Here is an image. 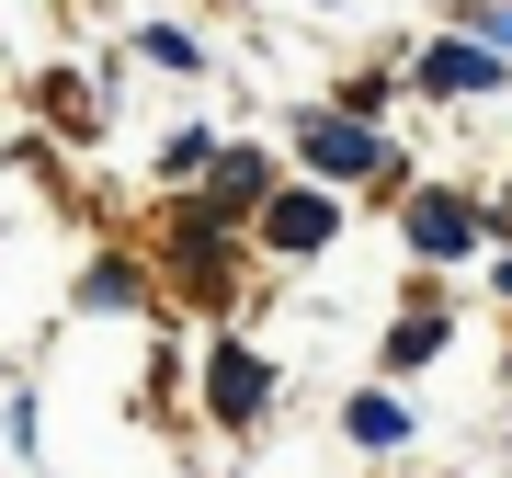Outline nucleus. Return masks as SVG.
I'll list each match as a JSON object with an SVG mask.
<instances>
[{
  "label": "nucleus",
  "instance_id": "7ed1b4c3",
  "mask_svg": "<svg viewBox=\"0 0 512 478\" xmlns=\"http://www.w3.org/2000/svg\"><path fill=\"white\" fill-rule=\"evenodd\" d=\"M330 228H342V205H330V183H308V194H274V205H262V251H285V262L330 251Z\"/></svg>",
  "mask_w": 512,
  "mask_h": 478
},
{
  "label": "nucleus",
  "instance_id": "39448f33",
  "mask_svg": "<svg viewBox=\"0 0 512 478\" xmlns=\"http://www.w3.org/2000/svg\"><path fill=\"white\" fill-rule=\"evenodd\" d=\"M512 46H421V92H501Z\"/></svg>",
  "mask_w": 512,
  "mask_h": 478
},
{
  "label": "nucleus",
  "instance_id": "6e6552de",
  "mask_svg": "<svg viewBox=\"0 0 512 478\" xmlns=\"http://www.w3.org/2000/svg\"><path fill=\"white\" fill-rule=\"evenodd\" d=\"M433 353H444V319H433V308L387 331V365H399V376H410V365H433Z\"/></svg>",
  "mask_w": 512,
  "mask_h": 478
},
{
  "label": "nucleus",
  "instance_id": "9b49d317",
  "mask_svg": "<svg viewBox=\"0 0 512 478\" xmlns=\"http://www.w3.org/2000/svg\"><path fill=\"white\" fill-rule=\"evenodd\" d=\"M501 296H512V262H501Z\"/></svg>",
  "mask_w": 512,
  "mask_h": 478
},
{
  "label": "nucleus",
  "instance_id": "423d86ee",
  "mask_svg": "<svg viewBox=\"0 0 512 478\" xmlns=\"http://www.w3.org/2000/svg\"><path fill=\"white\" fill-rule=\"evenodd\" d=\"M205 205H217V217H262V160L251 148H217V194Z\"/></svg>",
  "mask_w": 512,
  "mask_h": 478
},
{
  "label": "nucleus",
  "instance_id": "f03ea898",
  "mask_svg": "<svg viewBox=\"0 0 512 478\" xmlns=\"http://www.w3.org/2000/svg\"><path fill=\"white\" fill-rule=\"evenodd\" d=\"M205 410H217L228 433H251L262 410H274V365H262V353H239V342H228L217 365H205Z\"/></svg>",
  "mask_w": 512,
  "mask_h": 478
},
{
  "label": "nucleus",
  "instance_id": "20e7f679",
  "mask_svg": "<svg viewBox=\"0 0 512 478\" xmlns=\"http://www.w3.org/2000/svg\"><path fill=\"white\" fill-rule=\"evenodd\" d=\"M410 251H421V262H456V251H478V205H456V194H421V205H410Z\"/></svg>",
  "mask_w": 512,
  "mask_h": 478
},
{
  "label": "nucleus",
  "instance_id": "1a4fd4ad",
  "mask_svg": "<svg viewBox=\"0 0 512 478\" xmlns=\"http://www.w3.org/2000/svg\"><path fill=\"white\" fill-rule=\"evenodd\" d=\"M399 433H410L399 399H353V444H399Z\"/></svg>",
  "mask_w": 512,
  "mask_h": 478
},
{
  "label": "nucleus",
  "instance_id": "f257e3e1",
  "mask_svg": "<svg viewBox=\"0 0 512 478\" xmlns=\"http://www.w3.org/2000/svg\"><path fill=\"white\" fill-rule=\"evenodd\" d=\"M296 137H308V171H319V183H365V171L387 160L365 114H308V126H296Z\"/></svg>",
  "mask_w": 512,
  "mask_h": 478
},
{
  "label": "nucleus",
  "instance_id": "0eeeda50",
  "mask_svg": "<svg viewBox=\"0 0 512 478\" xmlns=\"http://www.w3.org/2000/svg\"><path fill=\"white\" fill-rule=\"evenodd\" d=\"M80 308H148V274H137L126 251H103L92 274H80Z\"/></svg>",
  "mask_w": 512,
  "mask_h": 478
},
{
  "label": "nucleus",
  "instance_id": "9d476101",
  "mask_svg": "<svg viewBox=\"0 0 512 478\" xmlns=\"http://www.w3.org/2000/svg\"><path fill=\"white\" fill-rule=\"evenodd\" d=\"M467 23H478V35H490V46H512V0H478Z\"/></svg>",
  "mask_w": 512,
  "mask_h": 478
}]
</instances>
